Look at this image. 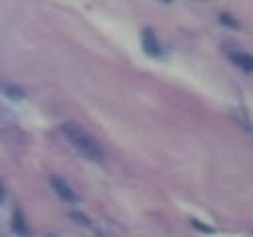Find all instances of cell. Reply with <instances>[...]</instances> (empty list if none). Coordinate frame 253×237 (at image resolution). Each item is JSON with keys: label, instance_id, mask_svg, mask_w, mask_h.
Masks as SVG:
<instances>
[{"label": "cell", "instance_id": "obj_1", "mask_svg": "<svg viewBox=\"0 0 253 237\" xmlns=\"http://www.w3.org/2000/svg\"><path fill=\"white\" fill-rule=\"evenodd\" d=\"M61 132L65 134V138L69 140V144L87 160L91 162H101L103 160V148L101 144L79 124L75 122H63L61 124Z\"/></svg>", "mask_w": 253, "mask_h": 237}, {"label": "cell", "instance_id": "obj_2", "mask_svg": "<svg viewBox=\"0 0 253 237\" xmlns=\"http://www.w3.org/2000/svg\"><path fill=\"white\" fill-rule=\"evenodd\" d=\"M140 40H142V49H144L146 55H150V57H160L162 55L160 41H158V38H156L152 28H144Z\"/></svg>", "mask_w": 253, "mask_h": 237}, {"label": "cell", "instance_id": "obj_3", "mask_svg": "<svg viewBox=\"0 0 253 237\" xmlns=\"http://www.w3.org/2000/svg\"><path fill=\"white\" fill-rule=\"evenodd\" d=\"M49 184H51V188L55 190V194H57L63 201H67V203H77V194L73 192V188H71L63 178L51 176V178H49Z\"/></svg>", "mask_w": 253, "mask_h": 237}, {"label": "cell", "instance_id": "obj_4", "mask_svg": "<svg viewBox=\"0 0 253 237\" xmlns=\"http://www.w3.org/2000/svg\"><path fill=\"white\" fill-rule=\"evenodd\" d=\"M227 57L233 65H237L239 69H243L245 73H253V55L245 53V51H227Z\"/></svg>", "mask_w": 253, "mask_h": 237}, {"label": "cell", "instance_id": "obj_5", "mask_svg": "<svg viewBox=\"0 0 253 237\" xmlns=\"http://www.w3.org/2000/svg\"><path fill=\"white\" fill-rule=\"evenodd\" d=\"M12 231L16 233V235H20V237H30V225L26 223V217H24V213L16 207L14 209V213H12Z\"/></svg>", "mask_w": 253, "mask_h": 237}, {"label": "cell", "instance_id": "obj_6", "mask_svg": "<svg viewBox=\"0 0 253 237\" xmlns=\"http://www.w3.org/2000/svg\"><path fill=\"white\" fill-rule=\"evenodd\" d=\"M219 24L229 26V28H239V22H237L231 14H227V12H221V14H219Z\"/></svg>", "mask_w": 253, "mask_h": 237}, {"label": "cell", "instance_id": "obj_7", "mask_svg": "<svg viewBox=\"0 0 253 237\" xmlns=\"http://www.w3.org/2000/svg\"><path fill=\"white\" fill-rule=\"evenodd\" d=\"M4 93H6L10 99H14V101H18V99L24 97V91L18 89V87H14V85H4Z\"/></svg>", "mask_w": 253, "mask_h": 237}, {"label": "cell", "instance_id": "obj_8", "mask_svg": "<svg viewBox=\"0 0 253 237\" xmlns=\"http://www.w3.org/2000/svg\"><path fill=\"white\" fill-rule=\"evenodd\" d=\"M190 223H192V227H194V229H198V231H202V233H213V227H211V225L202 223L200 219H190Z\"/></svg>", "mask_w": 253, "mask_h": 237}, {"label": "cell", "instance_id": "obj_9", "mask_svg": "<svg viewBox=\"0 0 253 237\" xmlns=\"http://www.w3.org/2000/svg\"><path fill=\"white\" fill-rule=\"evenodd\" d=\"M71 217H73V219H77V223H81V225H91V221H89V219H87L83 213L73 211V213H71Z\"/></svg>", "mask_w": 253, "mask_h": 237}, {"label": "cell", "instance_id": "obj_10", "mask_svg": "<svg viewBox=\"0 0 253 237\" xmlns=\"http://www.w3.org/2000/svg\"><path fill=\"white\" fill-rule=\"evenodd\" d=\"M2 199H4V190L0 188V203H2Z\"/></svg>", "mask_w": 253, "mask_h": 237}, {"label": "cell", "instance_id": "obj_11", "mask_svg": "<svg viewBox=\"0 0 253 237\" xmlns=\"http://www.w3.org/2000/svg\"><path fill=\"white\" fill-rule=\"evenodd\" d=\"M196 2H208V0H196Z\"/></svg>", "mask_w": 253, "mask_h": 237}, {"label": "cell", "instance_id": "obj_12", "mask_svg": "<svg viewBox=\"0 0 253 237\" xmlns=\"http://www.w3.org/2000/svg\"><path fill=\"white\" fill-rule=\"evenodd\" d=\"M162 2H172V0H162Z\"/></svg>", "mask_w": 253, "mask_h": 237}]
</instances>
